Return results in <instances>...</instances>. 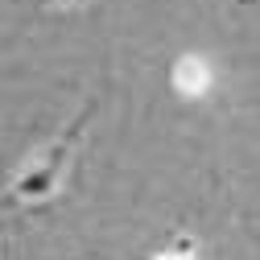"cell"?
<instances>
[{"instance_id": "1", "label": "cell", "mask_w": 260, "mask_h": 260, "mask_svg": "<svg viewBox=\"0 0 260 260\" xmlns=\"http://www.w3.org/2000/svg\"><path fill=\"white\" fill-rule=\"evenodd\" d=\"M87 116H91V108H83V112L71 120L67 137H62L58 145H50V153H42L46 161H34V166L21 170V178L13 182V190L21 194V199H46V194L58 186V170L67 166V153L75 149V141H79V133H83V124H87Z\"/></svg>"}]
</instances>
